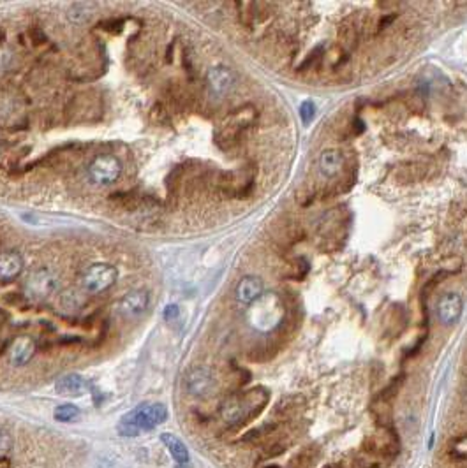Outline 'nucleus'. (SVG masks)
I'll use <instances>...</instances> for the list:
<instances>
[{"label": "nucleus", "instance_id": "13", "mask_svg": "<svg viewBox=\"0 0 467 468\" xmlns=\"http://www.w3.org/2000/svg\"><path fill=\"white\" fill-rule=\"evenodd\" d=\"M87 389H88L87 380L78 373L64 375V377L59 378L55 384V391L64 396H80L83 395Z\"/></svg>", "mask_w": 467, "mask_h": 468}, {"label": "nucleus", "instance_id": "15", "mask_svg": "<svg viewBox=\"0 0 467 468\" xmlns=\"http://www.w3.org/2000/svg\"><path fill=\"white\" fill-rule=\"evenodd\" d=\"M160 442H162L164 448L170 451L171 458H173L178 465H189L191 455H189L187 445H185L180 438L175 437L173 433H162L160 435Z\"/></svg>", "mask_w": 467, "mask_h": 468}, {"label": "nucleus", "instance_id": "2", "mask_svg": "<svg viewBox=\"0 0 467 468\" xmlns=\"http://www.w3.org/2000/svg\"><path fill=\"white\" fill-rule=\"evenodd\" d=\"M23 291L32 301H46L59 291V278L48 268H37L27 275Z\"/></svg>", "mask_w": 467, "mask_h": 468}, {"label": "nucleus", "instance_id": "6", "mask_svg": "<svg viewBox=\"0 0 467 468\" xmlns=\"http://www.w3.org/2000/svg\"><path fill=\"white\" fill-rule=\"evenodd\" d=\"M206 85L215 97H226L237 85V78L231 69L224 66L212 67L206 74Z\"/></svg>", "mask_w": 467, "mask_h": 468}, {"label": "nucleus", "instance_id": "10", "mask_svg": "<svg viewBox=\"0 0 467 468\" xmlns=\"http://www.w3.org/2000/svg\"><path fill=\"white\" fill-rule=\"evenodd\" d=\"M23 257L13 250H6L0 253V280L9 282L14 280L23 271Z\"/></svg>", "mask_w": 467, "mask_h": 468}, {"label": "nucleus", "instance_id": "11", "mask_svg": "<svg viewBox=\"0 0 467 468\" xmlns=\"http://www.w3.org/2000/svg\"><path fill=\"white\" fill-rule=\"evenodd\" d=\"M237 299L245 305L256 303L263 296V282L258 277H244L237 285Z\"/></svg>", "mask_w": 467, "mask_h": 468}, {"label": "nucleus", "instance_id": "9", "mask_svg": "<svg viewBox=\"0 0 467 468\" xmlns=\"http://www.w3.org/2000/svg\"><path fill=\"white\" fill-rule=\"evenodd\" d=\"M148 303H150V296L147 291H131L120 299L119 312L127 319H134L147 312Z\"/></svg>", "mask_w": 467, "mask_h": 468}, {"label": "nucleus", "instance_id": "12", "mask_svg": "<svg viewBox=\"0 0 467 468\" xmlns=\"http://www.w3.org/2000/svg\"><path fill=\"white\" fill-rule=\"evenodd\" d=\"M35 342L30 337H20L13 342L9 349V359L14 366H23L34 357Z\"/></svg>", "mask_w": 467, "mask_h": 468}, {"label": "nucleus", "instance_id": "4", "mask_svg": "<svg viewBox=\"0 0 467 468\" xmlns=\"http://www.w3.org/2000/svg\"><path fill=\"white\" fill-rule=\"evenodd\" d=\"M120 174H122V162L112 153L97 155L88 164V178L92 184L101 185V187L115 184Z\"/></svg>", "mask_w": 467, "mask_h": 468}, {"label": "nucleus", "instance_id": "5", "mask_svg": "<svg viewBox=\"0 0 467 468\" xmlns=\"http://www.w3.org/2000/svg\"><path fill=\"white\" fill-rule=\"evenodd\" d=\"M215 375H213L212 370L205 366L194 368L185 377V389L194 398H206V396H210L215 391Z\"/></svg>", "mask_w": 467, "mask_h": 468}, {"label": "nucleus", "instance_id": "18", "mask_svg": "<svg viewBox=\"0 0 467 468\" xmlns=\"http://www.w3.org/2000/svg\"><path fill=\"white\" fill-rule=\"evenodd\" d=\"M300 115L304 118V121H311V118L314 116V106L311 102H304V104H302Z\"/></svg>", "mask_w": 467, "mask_h": 468}, {"label": "nucleus", "instance_id": "7", "mask_svg": "<svg viewBox=\"0 0 467 468\" xmlns=\"http://www.w3.org/2000/svg\"><path fill=\"white\" fill-rule=\"evenodd\" d=\"M462 310H464V301L461 296L455 292H448V294L441 296V299L437 301V319L444 326H454L461 319Z\"/></svg>", "mask_w": 467, "mask_h": 468}, {"label": "nucleus", "instance_id": "20", "mask_svg": "<svg viewBox=\"0 0 467 468\" xmlns=\"http://www.w3.org/2000/svg\"><path fill=\"white\" fill-rule=\"evenodd\" d=\"M178 316V308L175 305H170V306H166V310H164V319H167V320H171V319H175V317Z\"/></svg>", "mask_w": 467, "mask_h": 468}, {"label": "nucleus", "instance_id": "17", "mask_svg": "<svg viewBox=\"0 0 467 468\" xmlns=\"http://www.w3.org/2000/svg\"><path fill=\"white\" fill-rule=\"evenodd\" d=\"M53 417H55L59 423H73V421H76L78 417H80V409H78L76 405H73V403H62V405H59L55 409Z\"/></svg>", "mask_w": 467, "mask_h": 468}, {"label": "nucleus", "instance_id": "8", "mask_svg": "<svg viewBox=\"0 0 467 468\" xmlns=\"http://www.w3.org/2000/svg\"><path fill=\"white\" fill-rule=\"evenodd\" d=\"M249 396L251 395L235 396V398H230L224 402L223 409H220V416H223V419L226 421L227 424H240L247 419L252 409V403Z\"/></svg>", "mask_w": 467, "mask_h": 468}, {"label": "nucleus", "instance_id": "14", "mask_svg": "<svg viewBox=\"0 0 467 468\" xmlns=\"http://www.w3.org/2000/svg\"><path fill=\"white\" fill-rule=\"evenodd\" d=\"M21 118V108L16 97L11 94H0V125L2 127H13Z\"/></svg>", "mask_w": 467, "mask_h": 468}, {"label": "nucleus", "instance_id": "19", "mask_svg": "<svg viewBox=\"0 0 467 468\" xmlns=\"http://www.w3.org/2000/svg\"><path fill=\"white\" fill-rule=\"evenodd\" d=\"M11 449V437L7 433L0 431V455H6Z\"/></svg>", "mask_w": 467, "mask_h": 468}, {"label": "nucleus", "instance_id": "3", "mask_svg": "<svg viewBox=\"0 0 467 468\" xmlns=\"http://www.w3.org/2000/svg\"><path fill=\"white\" fill-rule=\"evenodd\" d=\"M117 278H119V271L112 264H92L81 277V287L88 294H101L115 284Z\"/></svg>", "mask_w": 467, "mask_h": 468}, {"label": "nucleus", "instance_id": "1", "mask_svg": "<svg viewBox=\"0 0 467 468\" xmlns=\"http://www.w3.org/2000/svg\"><path fill=\"white\" fill-rule=\"evenodd\" d=\"M167 416L170 414L162 403H141V405L134 407L131 412H127L126 416L120 417L117 430L122 437H140L141 433H147V431L160 426L164 421H167Z\"/></svg>", "mask_w": 467, "mask_h": 468}, {"label": "nucleus", "instance_id": "16", "mask_svg": "<svg viewBox=\"0 0 467 468\" xmlns=\"http://www.w3.org/2000/svg\"><path fill=\"white\" fill-rule=\"evenodd\" d=\"M342 166H344V157L338 150H324L319 157V171L323 176L330 178L341 173Z\"/></svg>", "mask_w": 467, "mask_h": 468}]
</instances>
